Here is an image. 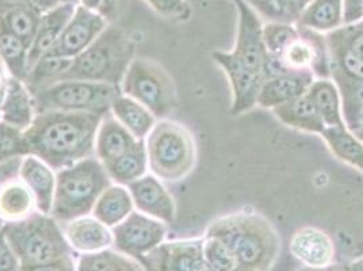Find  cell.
I'll list each match as a JSON object with an SVG mask.
<instances>
[{"label": "cell", "mask_w": 363, "mask_h": 271, "mask_svg": "<svg viewBox=\"0 0 363 271\" xmlns=\"http://www.w3.org/2000/svg\"><path fill=\"white\" fill-rule=\"evenodd\" d=\"M102 118L94 113H37L25 131L29 155L55 171L95 156V137Z\"/></svg>", "instance_id": "6da1fadb"}, {"label": "cell", "mask_w": 363, "mask_h": 271, "mask_svg": "<svg viewBox=\"0 0 363 271\" xmlns=\"http://www.w3.org/2000/svg\"><path fill=\"white\" fill-rule=\"evenodd\" d=\"M205 236L224 241L239 265L255 271L270 269L279 248L272 223L254 211H236L214 220Z\"/></svg>", "instance_id": "7a4b0ae2"}, {"label": "cell", "mask_w": 363, "mask_h": 271, "mask_svg": "<svg viewBox=\"0 0 363 271\" xmlns=\"http://www.w3.org/2000/svg\"><path fill=\"white\" fill-rule=\"evenodd\" d=\"M136 57V45L130 37L116 26L104 33L84 52L76 56L60 80H84L110 84L121 90L123 76Z\"/></svg>", "instance_id": "3957f363"}, {"label": "cell", "mask_w": 363, "mask_h": 271, "mask_svg": "<svg viewBox=\"0 0 363 271\" xmlns=\"http://www.w3.org/2000/svg\"><path fill=\"white\" fill-rule=\"evenodd\" d=\"M110 181L105 166L91 156L56 171V189L50 216L61 226L92 213Z\"/></svg>", "instance_id": "277c9868"}, {"label": "cell", "mask_w": 363, "mask_h": 271, "mask_svg": "<svg viewBox=\"0 0 363 271\" xmlns=\"http://www.w3.org/2000/svg\"><path fill=\"white\" fill-rule=\"evenodd\" d=\"M148 171L157 179L177 183L186 179L196 167L197 145L191 132L177 121L157 120L144 138Z\"/></svg>", "instance_id": "5b68a950"}, {"label": "cell", "mask_w": 363, "mask_h": 271, "mask_svg": "<svg viewBox=\"0 0 363 271\" xmlns=\"http://www.w3.org/2000/svg\"><path fill=\"white\" fill-rule=\"evenodd\" d=\"M3 231L21 266L75 254L65 239L62 226L50 214L35 211L23 220L4 223Z\"/></svg>", "instance_id": "8992f818"}, {"label": "cell", "mask_w": 363, "mask_h": 271, "mask_svg": "<svg viewBox=\"0 0 363 271\" xmlns=\"http://www.w3.org/2000/svg\"><path fill=\"white\" fill-rule=\"evenodd\" d=\"M121 94L147 107L156 120H164L178 106L172 76L159 62L135 57L121 83Z\"/></svg>", "instance_id": "52a82bcc"}, {"label": "cell", "mask_w": 363, "mask_h": 271, "mask_svg": "<svg viewBox=\"0 0 363 271\" xmlns=\"http://www.w3.org/2000/svg\"><path fill=\"white\" fill-rule=\"evenodd\" d=\"M121 90L104 83L84 80H61L33 94L35 113L69 111L105 116Z\"/></svg>", "instance_id": "ba28073f"}, {"label": "cell", "mask_w": 363, "mask_h": 271, "mask_svg": "<svg viewBox=\"0 0 363 271\" xmlns=\"http://www.w3.org/2000/svg\"><path fill=\"white\" fill-rule=\"evenodd\" d=\"M111 231L114 250L136 260H143L164 241L167 226L144 213L133 211Z\"/></svg>", "instance_id": "9c48e42d"}, {"label": "cell", "mask_w": 363, "mask_h": 271, "mask_svg": "<svg viewBox=\"0 0 363 271\" xmlns=\"http://www.w3.org/2000/svg\"><path fill=\"white\" fill-rule=\"evenodd\" d=\"M213 60L227 74L232 91L230 116H242L257 106L259 91L264 82V75L247 68L232 52L216 50Z\"/></svg>", "instance_id": "30bf717a"}, {"label": "cell", "mask_w": 363, "mask_h": 271, "mask_svg": "<svg viewBox=\"0 0 363 271\" xmlns=\"http://www.w3.org/2000/svg\"><path fill=\"white\" fill-rule=\"evenodd\" d=\"M106 19L83 6H76L75 13L61 33L60 38L48 52L53 56L75 59L104 33Z\"/></svg>", "instance_id": "8fae6325"}, {"label": "cell", "mask_w": 363, "mask_h": 271, "mask_svg": "<svg viewBox=\"0 0 363 271\" xmlns=\"http://www.w3.org/2000/svg\"><path fill=\"white\" fill-rule=\"evenodd\" d=\"M236 3L240 11V21L236 46L232 53L247 68L264 75L269 55L263 41V28L260 26V22L254 11L242 0H236Z\"/></svg>", "instance_id": "7c38bea8"}, {"label": "cell", "mask_w": 363, "mask_h": 271, "mask_svg": "<svg viewBox=\"0 0 363 271\" xmlns=\"http://www.w3.org/2000/svg\"><path fill=\"white\" fill-rule=\"evenodd\" d=\"M135 205V211L144 213L164 224H171L177 216L175 199L163 182L151 172L126 186Z\"/></svg>", "instance_id": "4fadbf2b"}, {"label": "cell", "mask_w": 363, "mask_h": 271, "mask_svg": "<svg viewBox=\"0 0 363 271\" xmlns=\"http://www.w3.org/2000/svg\"><path fill=\"white\" fill-rule=\"evenodd\" d=\"M203 239L162 243L150 255L155 271H197L206 263L202 250Z\"/></svg>", "instance_id": "5bb4252c"}, {"label": "cell", "mask_w": 363, "mask_h": 271, "mask_svg": "<svg viewBox=\"0 0 363 271\" xmlns=\"http://www.w3.org/2000/svg\"><path fill=\"white\" fill-rule=\"evenodd\" d=\"M65 239L75 254H91L114 244L111 228L101 223L92 214L77 217L75 220L62 226Z\"/></svg>", "instance_id": "9a60e30c"}, {"label": "cell", "mask_w": 363, "mask_h": 271, "mask_svg": "<svg viewBox=\"0 0 363 271\" xmlns=\"http://www.w3.org/2000/svg\"><path fill=\"white\" fill-rule=\"evenodd\" d=\"M290 253L313 269H328L333 260V239L315 226H303L296 231L290 239Z\"/></svg>", "instance_id": "2e32d148"}, {"label": "cell", "mask_w": 363, "mask_h": 271, "mask_svg": "<svg viewBox=\"0 0 363 271\" xmlns=\"http://www.w3.org/2000/svg\"><path fill=\"white\" fill-rule=\"evenodd\" d=\"M315 79L316 77L311 71L266 77L259 91L257 106L272 110L274 107L297 99L308 92Z\"/></svg>", "instance_id": "e0dca14e"}, {"label": "cell", "mask_w": 363, "mask_h": 271, "mask_svg": "<svg viewBox=\"0 0 363 271\" xmlns=\"http://www.w3.org/2000/svg\"><path fill=\"white\" fill-rule=\"evenodd\" d=\"M19 178L30 189L37 211L50 214L56 189V171L41 159L28 155L22 159Z\"/></svg>", "instance_id": "ac0fdd59"}, {"label": "cell", "mask_w": 363, "mask_h": 271, "mask_svg": "<svg viewBox=\"0 0 363 271\" xmlns=\"http://www.w3.org/2000/svg\"><path fill=\"white\" fill-rule=\"evenodd\" d=\"M75 9V3L64 1L56 9L41 16L38 29L29 49V70L57 43L61 33L74 16Z\"/></svg>", "instance_id": "d6986e66"}, {"label": "cell", "mask_w": 363, "mask_h": 271, "mask_svg": "<svg viewBox=\"0 0 363 271\" xmlns=\"http://www.w3.org/2000/svg\"><path fill=\"white\" fill-rule=\"evenodd\" d=\"M140 140L130 135L108 111L104 116L95 137V157L106 165L133 150Z\"/></svg>", "instance_id": "ffe728a7"}, {"label": "cell", "mask_w": 363, "mask_h": 271, "mask_svg": "<svg viewBox=\"0 0 363 271\" xmlns=\"http://www.w3.org/2000/svg\"><path fill=\"white\" fill-rule=\"evenodd\" d=\"M33 94L23 80L10 77L4 99L0 105V120L26 131L35 117Z\"/></svg>", "instance_id": "44dd1931"}, {"label": "cell", "mask_w": 363, "mask_h": 271, "mask_svg": "<svg viewBox=\"0 0 363 271\" xmlns=\"http://www.w3.org/2000/svg\"><path fill=\"white\" fill-rule=\"evenodd\" d=\"M272 113L289 128L303 131L306 133L321 136L325 129V125L316 107L306 94L288 104L274 107Z\"/></svg>", "instance_id": "7402d4cb"}, {"label": "cell", "mask_w": 363, "mask_h": 271, "mask_svg": "<svg viewBox=\"0 0 363 271\" xmlns=\"http://www.w3.org/2000/svg\"><path fill=\"white\" fill-rule=\"evenodd\" d=\"M133 211L135 205L128 187L111 183L95 202L91 214L108 228H114Z\"/></svg>", "instance_id": "603a6c76"}, {"label": "cell", "mask_w": 363, "mask_h": 271, "mask_svg": "<svg viewBox=\"0 0 363 271\" xmlns=\"http://www.w3.org/2000/svg\"><path fill=\"white\" fill-rule=\"evenodd\" d=\"M110 113L137 140H144L157 121L147 107L123 94L114 98Z\"/></svg>", "instance_id": "cb8c5ba5"}, {"label": "cell", "mask_w": 363, "mask_h": 271, "mask_svg": "<svg viewBox=\"0 0 363 271\" xmlns=\"http://www.w3.org/2000/svg\"><path fill=\"white\" fill-rule=\"evenodd\" d=\"M35 211L34 196L19 177L7 182L0 189V219L4 223L23 220Z\"/></svg>", "instance_id": "d4e9b609"}, {"label": "cell", "mask_w": 363, "mask_h": 271, "mask_svg": "<svg viewBox=\"0 0 363 271\" xmlns=\"http://www.w3.org/2000/svg\"><path fill=\"white\" fill-rule=\"evenodd\" d=\"M306 95L313 102L325 128L346 125L340 92L333 79H315Z\"/></svg>", "instance_id": "484cf974"}, {"label": "cell", "mask_w": 363, "mask_h": 271, "mask_svg": "<svg viewBox=\"0 0 363 271\" xmlns=\"http://www.w3.org/2000/svg\"><path fill=\"white\" fill-rule=\"evenodd\" d=\"M110 181L116 184L129 186L148 174V157L144 140H140L136 147L113 162L104 165Z\"/></svg>", "instance_id": "4316f807"}, {"label": "cell", "mask_w": 363, "mask_h": 271, "mask_svg": "<svg viewBox=\"0 0 363 271\" xmlns=\"http://www.w3.org/2000/svg\"><path fill=\"white\" fill-rule=\"evenodd\" d=\"M321 137L339 160L363 172V141L346 125L325 128Z\"/></svg>", "instance_id": "83f0119b"}, {"label": "cell", "mask_w": 363, "mask_h": 271, "mask_svg": "<svg viewBox=\"0 0 363 271\" xmlns=\"http://www.w3.org/2000/svg\"><path fill=\"white\" fill-rule=\"evenodd\" d=\"M41 16L22 4H1L0 6V29L19 37L30 48L35 37Z\"/></svg>", "instance_id": "f1b7e54d"}, {"label": "cell", "mask_w": 363, "mask_h": 271, "mask_svg": "<svg viewBox=\"0 0 363 271\" xmlns=\"http://www.w3.org/2000/svg\"><path fill=\"white\" fill-rule=\"evenodd\" d=\"M343 22L342 0H312L300 16V25L316 31H336Z\"/></svg>", "instance_id": "f546056e"}, {"label": "cell", "mask_w": 363, "mask_h": 271, "mask_svg": "<svg viewBox=\"0 0 363 271\" xmlns=\"http://www.w3.org/2000/svg\"><path fill=\"white\" fill-rule=\"evenodd\" d=\"M74 59L53 56L46 53L41 59L34 62L25 79V84L31 94L44 90L46 87L57 83L71 67Z\"/></svg>", "instance_id": "4dcf8cb0"}, {"label": "cell", "mask_w": 363, "mask_h": 271, "mask_svg": "<svg viewBox=\"0 0 363 271\" xmlns=\"http://www.w3.org/2000/svg\"><path fill=\"white\" fill-rule=\"evenodd\" d=\"M76 271H141V267L138 260L111 247L98 253L82 254L76 259Z\"/></svg>", "instance_id": "1f68e13d"}, {"label": "cell", "mask_w": 363, "mask_h": 271, "mask_svg": "<svg viewBox=\"0 0 363 271\" xmlns=\"http://www.w3.org/2000/svg\"><path fill=\"white\" fill-rule=\"evenodd\" d=\"M29 49L19 37L0 29V61L11 77L25 82L29 72Z\"/></svg>", "instance_id": "d6a6232c"}, {"label": "cell", "mask_w": 363, "mask_h": 271, "mask_svg": "<svg viewBox=\"0 0 363 271\" xmlns=\"http://www.w3.org/2000/svg\"><path fill=\"white\" fill-rule=\"evenodd\" d=\"M300 31L294 26L284 23V22H275L266 25L263 28V41L267 50V55L274 59H278L296 38H298Z\"/></svg>", "instance_id": "836d02e7"}, {"label": "cell", "mask_w": 363, "mask_h": 271, "mask_svg": "<svg viewBox=\"0 0 363 271\" xmlns=\"http://www.w3.org/2000/svg\"><path fill=\"white\" fill-rule=\"evenodd\" d=\"M203 259L214 271H232L239 263L235 254L224 241L205 236L203 238Z\"/></svg>", "instance_id": "e575fe53"}, {"label": "cell", "mask_w": 363, "mask_h": 271, "mask_svg": "<svg viewBox=\"0 0 363 271\" xmlns=\"http://www.w3.org/2000/svg\"><path fill=\"white\" fill-rule=\"evenodd\" d=\"M28 155L25 131L0 120V162L25 157Z\"/></svg>", "instance_id": "d590c367"}, {"label": "cell", "mask_w": 363, "mask_h": 271, "mask_svg": "<svg viewBox=\"0 0 363 271\" xmlns=\"http://www.w3.org/2000/svg\"><path fill=\"white\" fill-rule=\"evenodd\" d=\"M331 34L345 45L350 53L363 60V23L348 25L346 28L333 31Z\"/></svg>", "instance_id": "8d00e7d4"}, {"label": "cell", "mask_w": 363, "mask_h": 271, "mask_svg": "<svg viewBox=\"0 0 363 271\" xmlns=\"http://www.w3.org/2000/svg\"><path fill=\"white\" fill-rule=\"evenodd\" d=\"M19 271H76L75 254L61 256L45 263L25 265L19 267Z\"/></svg>", "instance_id": "74e56055"}, {"label": "cell", "mask_w": 363, "mask_h": 271, "mask_svg": "<svg viewBox=\"0 0 363 271\" xmlns=\"http://www.w3.org/2000/svg\"><path fill=\"white\" fill-rule=\"evenodd\" d=\"M19 267L21 263L6 239L4 231L0 229V271H19Z\"/></svg>", "instance_id": "f35d334b"}, {"label": "cell", "mask_w": 363, "mask_h": 271, "mask_svg": "<svg viewBox=\"0 0 363 271\" xmlns=\"http://www.w3.org/2000/svg\"><path fill=\"white\" fill-rule=\"evenodd\" d=\"M118 3L120 0H80V6L104 16L106 21L117 13Z\"/></svg>", "instance_id": "ab89813d"}, {"label": "cell", "mask_w": 363, "mask_h": 271, "mask_svg": "<svg viewBox=\"0 0 363 271\" xmlns=\"http://www.w3.org/2000/svg\"><path fill=\"white\" fill-rule=\"evenodd\" d=\"M65 0H0V6L1 4H22V6L30 7L31 10H34L40 16H43L48 11L56 9Z\"/></svg>", "instance_id": "60d3db41"}, {"label": "cell", "mask_w": 363, "mask_h": 271, "mask_svg": "<svg viewBox=\"0 0 363 271\" xmlns=\"http://www.w3.org/2000/svg\"><path fill=\"white\" fill-rule=\"evenodd\" d=\"M157 13L164 16H178L183 14V0H145Z\"/></svg>", "instance_id": "b9f144b4"}, {"label": "cell", "mask_w": 363, "mask_h": 271, "mask_svg": "<svg viewBox=\"0 0 363 271\" xmlns=\"http://www.w3.org/2000/svg\"><path fill=\"white\" fill-rule=\"evenodd\" d=\"M23 157H16L11 160L0 162V189L11 179L19 177V170H21V163Z\"/></svg>", "instance_id": "7bdbcfd3"}, {"label": "cell", "mask_w": 363, "mask_h": 271, "mask_svg": "<svg viewBox=\"0 0 363 271\" xmlns=\"http://www.w3.org/2000/svg\"><path fill=\"white\" fill-rule=\"evenodd\" d=\"M363 16V0H345L343 22L352 25Z\"/></svg>", "instance_id": "ee69618b"}, {"label": "cell", "mask_w": 363, "mask_h": 271, "mask_svg": "<svg viewBox=\"0 0 363 271\" xmlns=\"http://www.w3.org/2000/svg\"><path fill=\"white\" fill-rule=\"evenodd\" d=\"M10 77H11V76L7 72V70H6V67L3 65V62L0 61V105H1V102H3V99H4L6 91H7V87H9Z\"/></svg>", "instance_id": "f6af8a7d"}, {"label": "cell", "mask_w": 363, "mask_h": 271, "mask_svg": "<svg viewBox=\"0 0 363 271\" xmlns=\"http://www.w3.org/2000/svg\"><path fill=\"white\" fill-rule=\"evenodd\" d=\"M350 271H363V260H361V262H357V263H354V265L351 266Z\"/></svg>", "instance_id": "bcb514c9"}, {"label": "cell", "mask_w": 363, "mask_h": 271, "mask_svg": "<svg viewBox=\"0 0 363 271\" xmlns=\"http://www.w3.org/2000/svg\"><path fill=\"white\" fill-rule=\"evenodd\" d=\"M232 271H255L252 270V269H250V267H245V266H242V265H238L235 269Z\"/></svg>", "instance_id": "7dc6e473"}, {"label": "cell", "mask_w": 363, "mask_h": 271, "mask_svg": "<svg viewBox=\"0 0 363 271\" xmlns=\"http://www.w3.org/2000/svg\"><path fill=\"white\" fill-rule=\"evenodd\" d=\"M354 135L357 136L361 141H363V126H361L358 131H355V132H354Z\"/></svg>", "instance_id": "c3c4849f"}, {"label": "cell", "mask_w": 363, "mask_h": 271, "mask_svg": "<svg viewBox=\"0 0 363 271\" xmlns=\"http://www.w3.org/2000/svg\"><path fill=\"white\" fill-rule=\"evenodd\" d=\"M298 271H328V269H313V267H308V266H305V267L300 269Z\"/></svg>", "instance_id": "681fc988"}, {"label": "cell", "mask_w": 363, "mask_h": 271, "mask_svg": "<svg viewBox=\"0 0 363 271\" xmlns=\"http://www.w3.org/2000/svg\"><path fill=\"white\" fill-rule=\"evenodd\" d=\"M286 3H288L289 7L291 9V11L294 13V10H293V4H294V0H286Z\"/></svg>", "instance_id": "f907efd6"}, {"label": "cell", "mask_w": 363, "mask_h": 271, "mask_svg": "<svg viewBox=\"0 0 363 271\" xmlns=\"http://www.w3.org/2000/svg\"><path fill=\"white\" fill-rule=\"evenodd\" d=\"M328 271H350V270H346V269H337V267H336V269H333V267H331V266H330V267H328Z\"/></svg>", "instance_id": "816d5d0a"}, {"label": "cell", "mask_w": 363, "mask_h": 271, "mask_svg": "<svg viewBox=\"0 0 363 271\" xmlns=\"http://www.w3.org/2000/svg\"><path fill=\"white\" fill-rule=\"evenodd\" d=\"M3 226H4V221L0 219V229H3Z\"/></svg>", "instance_id": "f5cc1de1"}]
</instances>
